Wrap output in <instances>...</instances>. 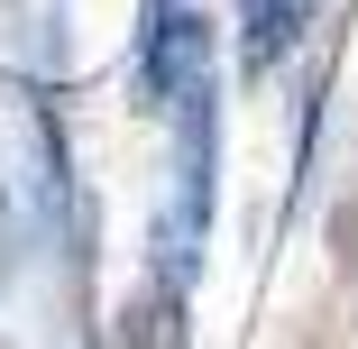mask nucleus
Listing matches in <instances>:
<instances>
[{"instance_id": "2", "label": "nucleus", "mask_w": 358, "mask_h": 349, "mask_svg": "<svg viewBox=\"0 0 358 349\" xmlns=\"http://www.w3.org/2000/svg\"><path fill=\"white\" fill-rule=\"evenodd\" d=\"M303 37H313V0H239V74L248 83H266Z\"/></svg>"}, {"instance_id": "1", "label": "nucleus", "mask_w": 358, "mask_h": 349, "mask_svg": "<svg viewBox=\"0 0 358 349\" xmlns=\"http://www.w3.org/2000/svg\"><path fill=\"white\" fill-rule=\"evenodd\" d=\"M211 83H221V64H211V19L193 0H138V92H148V111L166 120L175 101H193Z\"/></svg>"}]
</instances>
